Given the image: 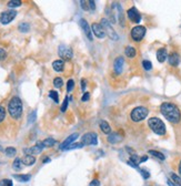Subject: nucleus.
Here are the masks:
<instances>
[{"label": "nucleus", "instance_id": "f257e3e1", "mask_svg": "<svg viewBox=\"0 0 181 186\" xmlns=\"http://www.w3.org/2000/svg\"><path fill=\"white\" fill-rule=\"evenodd\" d=\"M160 111L162 115L166 117L167 120L171 123H179L181 120V113L180 110L178 109L177 105H174L173 103L170 102H165L161 104L160 107Z\"/></svg>", "mask_w": 181, "mask_h": 186}, {"label": "nucleus", "instance_id": "f03ea898", "mask_svg": "<svg viewBox=\"0 0 181 186\" xmlns=\"http://www.w3.org/2000/svg\"><path fill=\"white\" fill-rule=\"evenodd\" d=\"M8 112L10 116L15 120L20 119L22 114V102L18 96H14L11 100L9 101L8 104Z\"/></svg>", "mask_w": 181, "mask_h": 186}, {"label": "nucleus", "instance_id": "7ed1b4c3", "mask_svg": "<svg viewBox=\"0 0 181 186\" xmlns=\"http://www.w3.org/2000/svg\"><path fill=\"white\" fill-rule=\"evenodd\" d=\"M148 125L152 130V132L156 133L157 135H165L166 134V125L158 117H150L148 120Z\"/></svg>", "mask_w": 181, "mask_h": 186}, {"label": "nucleus", "instance_id": "20e7f679", "mask_svg": "<svg viewBox=\"0 0 181 186\" xmlns=\"http://www.w3.org/2000/svg\"><path fill=\"white\" fill-rule=\"evenodd\" d=\"M148 109L145 107H137L131 111L130 117L133 122H141L143 121L145 117L148 116Z\"/></svg>", "mask_w": 181, "mask_h": 186}, {"label": "nucleus", "instance_id": "39448f33", "mask_svg": "<svg viewBox=\"0 0 181 186\" xmlns=\"http://www.w3.org/2000/svg\"><path fill=\"white\" fill-rule=\"evenodd\" d=\"M101 26L106 35H108V37L111 39V40H118L119 39V36L117 35V32L112 29L111 27V22L109 21L108 19H101Z\"/></svg>", "mask_w": 181, "mask_h": 186}, {"label": "nucleus", "instance_id": "423d86ee", "mask_svg": "<svg viewBox=\"0 0 181 186\" xmlns=\"http://www.w3.org/2000/svg\"><path fill=\"white\" fill-rule=\"evenodd\" d=\"M58 54H59V57L61 58L62 61H69V60H71V58H72V56H73L71 48L68 47V45H65V44L59 45Z\"/></svg>", "mask_w": 181, "mask_h": 186}, {"label": "nucleus", "instance_id": "0eeeda50", "mask_svg": "<svg viewBox=\"0 0 181 186\" xmlns=\"http://www.w3.org/2000/svg\"><path fill=\"white\" fill-rule=\"evenodd\" d=\"M145 35V28L143 26H136L131 30V38L133 41H141Z\"/></svg>", "mask_w": 181, "mask_h": 186}, {"label": "nucleus", "instance_id": "6e6552de", "mask_svg": "<svg viewBox=\"0 0 181 186\" xmlns=\"http://www.w3.org/2000/svg\"><path fill=\"white\" fill-rule=\"evenodd\" d=\"M17 16V11L16 10H7V11H3L2 14H0V23L2 24H8L12 21Z\"/></svg>", "mask_w": 181, "mask_h": 186}, {"label": "nucleus", "instance_id": "1a4fd4ad", "mask_svg": "<svg viewBox=\"0 0 181 186\" xmlns=\"http://www.w3.org/2000/svg\"><path fill=\"white\" fill-rule=\"evenodd\" d=\"M81 143L83 145H97L98 144V136L94 132L86 133L81 137Z\"/></svg>", "mask_w": 181, "mask_h": 186}, {"label": "nucleus", "instance_id": "9d476101", "mask_svg": "<svg viewBox=\"0 0 181 186\" xmlns=\"http://www.w3.org/2000/svg\"><path fill=\"white\" fill-rule=\"evenodd\" d=\"M44 149V144L42 142H38V143L35 145V146H32V147H29V149H25L23 152L27 154V155H37V154H39V153H41V151Z\"/></svg>", "mask_w": 181, "mask_h": 186}, {"label": "nucleus", "instance_id": "9b49d317", "mask_svg": "<svg viewBox=\"0 0 181 186\" xmlns=\"http://www.w3.org/2000/svg\"><path fill=\"white\" fill-rule=\"evenodd\" d=\"M127 14H128V18H129L133 23H139L140 20H141V16H140L139 11H138L135 7L130 8V9L127 11Z\"/></svg>", "mask_w": 181, "mask_h": 186}, {"label": "nucleus", "instance_id": "f8f14e48", "mask_svg": "<svg viewBox=\"0 0 181 186\" xmlns=\"http://www.w3.org/2000/svg\"><path fill=\"white\" fill-rule=\"evenodd\" d=\"M91 31H92V35H94L99 39H103L106 37V32H105V30L102 28V26L99 24V23H94L91 26Z\"/></svg>", "mask_w": 181, "mask_h": 186}, {"label": "nucleus", "instance_id": "ddd939ff", "mask_svg": "<svg viewBox=\"0 0 181 186\" xmlns=\"http://www.w3.org/2000/svg\"><path fill=\"white\" fill-rule=\"evenodd\" d=\"M80 27H81V29H82L83 33L86 35V37H87L90 41H92V31H91V28L89 27L87 20L81 19V20H80Z\"/></svg>", "mask_w": 181, "mask_h": 186}, {"label": "nucleus", "instance_id": "4468645a", "mask_svg": "<svg viewBox=\"0 0 181 186\" xmlns=\"http://www.w3.org/2000/svg\"><path fill=\"white\" fill-rule=\"evenodd\" d=\"M78 136H79L78 135V133H73V134H71L70 136H68L65 141L60 144L59 149H60V150H66L68 146H70V145H71L76 140H77V137H78Z\"/></svg>", "mask_w": 181, "mask_h": 186}, {"label": "nucleus", "instance_id": "2eb2a0df", "mask_svg": "<svg viewBox=\"0 0 181 186\" xmlns=\"http://www.w3.org/2000/svg\"><path fill=\"white\" fill-rule=\"evenodd\" d=\"M123 65H124V59L122 57H118L113 62V70L116 72V74H121Z\"/></svg>", "mask_w": 181, "mask_h": 186}, {"label": "nucleus", "instance_id": "dca6fc26", "mask_svg": "<svg viewBox=\"0 0 181 186\" xmlns=\"http://www.w3.org/2000/svg\"><path fill=\"white\" fill-rule=\"evenodd\" d=\"M122 141V136L120 135L119 133H117V132H112V133H110L108 136V142L110 144H117L119 143V142H121Z\"/></svg>", "mask_w": 181, "mask_h": 186}, {"label": "nucleus", "instance_id": "f3484780", "mask_svg": "<svg viewBox=\"0 0 181 186\" xmlns=\"http://www.w3.org/2000/svg\"><path fill=\"white\" fill-rule=\"evenodd\" d=\"M168 60H169V64L170 65L177 67V65L179 64V62H180V57H179V54H178L177 52H172V53L168 57Z\"/></svg>", "mask_w": 181, "mask_h": 186}, {"label": "nucleus", "instance_id": "a211bd4d", "mask_svg": "<svg viewBox=\"0 0 181 186\" xmlns=\"http://www.w3.org/2000/svg\"><path fill=\"white\" fill-rule=\"evenodd\" d=\"M167 58H168V52H167L165 48H161V49L157 51V59H158V61L160 63H163L167 60Z\"/></svg>", "mask_w": 181, "mask_h": 186}, {"label": "nucleus", "instance_id": "6ab92c4d", "mask_svg": "<svg viewBox=\"0 0 181 186\" xmlns=\"http://www.w3.org/2000/svg\"><path fill=\"white\" fill-rule=\"evenodd\" d=\"M52 69L56 72H61L65 69V62L62 60H56L52 62Z\"/></svg>", "mask_w": 181, "mask_h": 186}, {"label": "nucleus", "instance_id": "aec40b11", "mask_svg": "<svg viewBox=\"0 0 181 186\" xmlns=\"http://www.w3.org/2000/svg\"><path fill=\"white\" fill-rule=\"evenodd\" d=\"M99 128H100V130H101L105 134H110V133H111V126L109 125L108 122L105 121V120H101V121H100V123H99Z\"/></svg>", "mask_w": 181, "mask_h": 186}, {"label": "nucleus", "instance_id": "412c9836", "mask_svg": "<svg viewBox=\"0 0 181 186\" xmlns=\"http://www.w3.org/2000/svg\"><path fill=\"white\" fill-rule=\"evenodd\" d=\"M35 162H36V157L32 156V155H26L25 157L22 158V163L25 165H27V166L33 165L35 164Z\"/></svg>", "mask_w": 181, "mask_h": 186}, {"label": "nucleus", "instance_id": "4be33fe9", "mask_svg": "<svg viewBox=\"0 0 181 186\" xmlns=\"http://www.w3.org/2000/svg\"><path fill=\"white\" fill-rule=\"evenodd\" d=\"M14 177H15L17 181L21 182V183H27V182H29L30 179H31L30 175H23V174H20V175L16 174V175H14Z\"/></svg>", "mask_w": 181, "mask_h": 186}, {"label": "nucleus", "instance_id": "5701e85b", "mask_svg": "<svg viewBox=\"0 0 181 186\" xmlns=\"http://www.w3.org/2000/svg\"><path fill=\"white\" fill-rule=\"evenodd\" d=\"M124 53H126V56L128 58H135L136 57V49H135L133 47L128 45V47L126 48V50H124Z\"/></svg>", "mask_w": 181, "mask_h": 186}, {"label": "nucleus", "instance_id": "b1692460", "mask_svg": "<svg viewBox=\"0 0 181 186\" xmlns=\"http://www.w3.org/2000/svg\"><path fill=\"white\" fill-rule=\"evenodd\" d=\"M22 164H23V163H22V160L17 157L15 161H14V163H12V167H14L15 171H21Z\"/></svg>", "mask_w": 181, "mask_h": 186}, {"label": "nucleus", "instance_id": "393cba45", "mask_svg": "<svg viewBox=\"0 0 181 186\" xmlns=\"http://www.w3.org/2000/svg\"><path fill=\"white\" fill-rule=\"evenodd\" d=\"M149 154L150 155H153L154 157L159 158V160H161V161H165V158H166V156L161 153V152H158V151H154V150H150L149 151Z\"/></svg>", "mask_w": 181, "mask_h": 186}, {"label": "nucleus", "instance_id": "a878e982", "mask_svg": "<svg viewBox=\"0 0 181 186\" xmlns=\"http://www.w3.org/2000/svg\"><path fill=\"white\" fill-rule=\"evenodd\" d=\"M42 144H44V147H50V146H53L56 144V140H53L52 137H48L42 141Z\"/></svg>", "mask_w": 181, "mask_h": 186}, {"label": "nucleus", "instance_id": "bb28decb", "mask_svg": "<svg viewBox=\"0 0 181 186\" xmlns=\"http://www.w3.org/2000/svg\"><path fill=\"white\" fill-rule=\"evenodd\" d=\"M18 29H19V31L20 32H28L30 30V26L29 23H27V22H21L20 24H19V27H18Z\"/></svg>", "mask_w": 181, "mask_h": 186}, {"label": "nucleus", "instance_id": "cd10ccee", "mask_svg": "<svg viewBox=\"0 0 181 186\" xmlns=\"http://www.w3.org/2000/svg\"><path fill=\"white\" fill-rule=\"evenodd\" d=\"M5 153H6V155H7V156L12 157V156H15L16 154H17V150H16L15 147L9 146V147H7V149L5 150Z\"/></svg>", "mask_w": 181, "mask_h": 186}, {"label": "nucleus", "instance_id": "c85d7f7f", "mask_svg": "<svg viewBox=\"0 0 181 186\" xmlns=\"http://www.w3.org/2000/svg\"><path fill=\"white\" fill-rule=\"evenodd\" d=\"M9 8H16V7H19V6H21V1H19V0H11V1H9L7 5Z\"/></svg>", "mask_w": 181, "mask_h": 186}, {"label": "nucleus", "instance_id": "c756f323", "mask_svg": "<svg viewBox=\"0 0 181 186\" xmlns=\"http://www.w3.org/2000/svg\"><path fill=\"white\" fill-rule=\"evenodd\" d=\"M49 98L52 99L56 103H59V95L56 91H50V92H49Z\"/></svg>", "mask_w": 181, "mask_h": 186}, {"label": "nucleus", "instance_id": "7c9ffc66", "mask_svg": "<svg viewBox=\"0 0 181 186\" xmlns=\"http://www.w3.org/2000/svg\"><path fill=\"white\" fill-rule=\"evenodd\" d=\"M53 86H55V88H57V89L61 88V86H64V81H62V79H61V78H56V79L53 80Z\"/></svg>", "mask_w": 181, "mask_h": 186}, {"label": "nucleus", "instance_id": "2f4dec72", "mask_svg": "<svg viewBox=\"0 0 181 186\" xmlns=\"http://www.w3.org/2000/svg\"><path fill=\"white\" fill-rule=\"evenodd\" d=\"M171 181H172L173 183H176V184H178V185H181V177L180 176H178L177 174H174V173L171 174Z\"/></svg>", "mask_w": 181, "mask_h": 186}, {"label": "nucleus", "instance_id": "473e14b6", "mask_svg": "<svg viewBox=\"0 0 181 186\" xmlns=\"http://www.w3.org/2000/svg\"><path fill=\"white\" fill-rule=\"evenodd\" d=\"M142 67H143V69L145 70H151L152 69V63L150 62V61H148V60H143L142 61Z\"/></svg>", "mask_w": 181, "mask_h": 186}, {"label": "nucleus", "instance_id": "72a5a7b5", "mask_svg": "<svg viewBox=\"0 0 181 186\" xmlns=\"http://www.w3.org/2000/svg\"><path fill=\"white\" fill-rule=\"evenodd\" d=\"M82 146H83V144L81 143V142H80V143H72L70 146H68L66 150L69 151V150H74V149H81Z\"/></svg>", "mask_w": 181, "mask_h": 186}, {"label": "nucleus", "instance_id": "f704fd0d", "mask_svg": "<svg viewBox=\"0 0 181 186\" xmlns=\"http://www.w3.org/2000/svg\"><path fill=\"white\" fill-rule=\"evenodd\" d=\"M36 119H37V112H36V110H33V111L29 114L28 122H29V123H33V122L36 121Z\"/></svg>", "mask_w": 181, "mask_h": 186}, {"label": "nucleus", "instance_id": "c9c22d12", "mask_svg": "<svg viewBox=\"0 0 181 186\" xmlns=\"http://www.w3.org/2000/svg\"><path fill=\"white\" fill-rule=\"evenodd\" d=\"M74 86V81L72 79H70L68 82H67V92H71Z\"/></svg>", "mask_w": 181, "mask_h": 186}, {"label": "nucleus", "instance_id": "e433bc0d", "mask_svg": "<svg viewBox=\"0 0 181 186\" xmlns=\"http://www.w3.org/2000/svg\"><path fill=\"white\" fill-rule=\"evenodd\" d=\"M5 119H6V109L2 105H0V123L3 121Z\"/></svg>", "mask_w": 181, "mask_h": 186}, {"label": "nucleus", "instance_id": "4c0bfd02", "mask_svg": "<svg viewBox=\"0 0 181 186\" xmlns=\"http://www.w3.org/2000/svg\"><path fill=\"white\" fill-rule=\"evenodd\" d=\"M68 103H69V98L68 96H66L65 100H64V103H62V105H61V112H66V110H67V107H68Z\"/></svg>", "mask_w": 181, "mask_h": 186}, {"label": "nucleus", "instance_id": "58836bf2", "mask_svg": "<svg viewBox=\"0 0 181 186\" xmlns=\"http://www.w3.org/2000/svg\"><path fill=\"white\" fill-rule=\"evenodd\" d=\"M0 186H12V182L10 179H1Z\"/></svg>", "mask_w": 181, "mask_h": 186}, {"label": "nucleus", "instance_id": "ea45409f", "mask_svg": "<svg viewBox=\"0 0 181 186\" xmlns=\"http://www.w3.org/2000/svg\"><path fill=\"white\" fill-rule=\"evenodd\" d=\"M130 161H132L135 164H140V158H139V156H137L136 154H132L130 156Z\"/></svg>", "mask_w": 181, "mask_h": 186}, {"label": "nucleus", "instance_id": "a19ab883", "mask_svg": "<svg viewBox=\"0 0 181 186\" xmlns=\"http://www.w3.org/2000/svg\"><path fill=\"white\" fill-rule=\"evenodd\" d=\"M7 58V52L5 49H2V48H0V61H2V60H5Z\"/></svg>", "mask_w": 181, "mask_h": 186}, {"label": "nucleus", "instance_id": "79ce46f5", "mask_svg": "<svg viewBox=\"0 0 181 186\" xmlns=\"http://www.w3.org/2000/svg\"><path fill=\"white\" fill-rule=\"evenodd\" d=\"M89 99H90V93L85 92L83 93V95H82V98H81V101H82V102H87Z\"/></svg>", "mask_w": 181, "mask_h": 186}, {"label": "nucleus", "instance_id": "37998d69", "mask_svg": "<svg viewBox=\"0 0 181 186\" xmlns=\"http://www.w3.org/2000/svg\"><path fill=\"white\" fill-rule=\"evenodd\" d=\"M140 172H141V175L143 176V179H148L149 177H150V174L147 172L145 170H140Z\"/></svg>", "mask_w": 181, "mask_h": 186}, {"label": "nucleus", "instance_id": "c03bdc74", "mask_svg": "<svg viewBox=\"0 0 181 186\" xmlns=\"http://www.w3.org/2000/svg\"><path fill=\"white\" fill-rule=\"evenodd\" d=\"M80 3H81V8H82L83 10H89V9H90L88 2H86V1H80Z\"/></svg>", "mask_w": 181, "mask_h": 186}, {"label": "nucleus", "instance_id": "a18cd8bd", "mask_svg": "<svg viewBox=\"0 0 181 186\" xmlns=\"http://www.w3.org/2000/svg\"><path fill=\"white\" fill-rule=\"evenodd\" d=\"M89 186H100V182L98 179H94L90 182V185Z\"/></svg>", "mask_w": 181, "mask_h": 186}, {"label": "nucleus", "instance_id": "49530a36", "mask_svg": "<svg viewBox=\"0 0 181 186\" xmlns=\"http://www.w3.org/2000/svg\"><path fill=\"white\" fill-rule=\"evenodd\" d=\"M88 3H89V8H90L91 10H94V9H96V2H94V1L90 0V1H88Z\"/></svg>", "mask_w": 181, "mask_h": 186}, {"label": "nucleus", "instance_id": "de8ad7c7", "mask_svg": "<svg viewBox=\"0 0 181 186\" xmlns=\"http://www.w3.org/2000/svg\"><path fill=\"white\" fill-rule=\"evenodd\" d=\"M86 86H87V82H86V80L82 79L81 80V90L85 92V90H86Z\"/></svg>", "mask_w": 181, "mask_h": 186}, {"label": "nucleus", "instance_id": "09e8293b", "mask_svg": "<svg viewBox=\"0 0 181 186\" xmlns=\"http://www.w3.org/2000/svg\"><path fill=\"white\" fill-rule=\"evenodd\" d=\"M167 183H168V185H169V186H181V185H178V184L173 183L171 179H168V181H167Z\"/></svg>", "mask_w": 181, "mask_h": 186}, {"label": "nucleus", "instance_id": "8fccbe9b", "mask_svg": "<svg viewBox=\"0 0 181 186\" xmlns=\"http://www.w3.org/2000/svg\"><path fill=\"white\" fill-rule=\"evenodd\" d=\"M127 163L130 165V166H132V167H136V168H138V165H137V164H135V163H133L132 161H130V160H129V161H128Z\"/></svg>", "mask_w": 181, "mask_h": 186}, {"label": "nucleus", "instance_id": "3c124183", "mask_svg": "<svg viewBox=\"0 0 181 186\" xmlns=\"http://www.w3.org/2000/svg\"><path fill=\"white\" fill-rule=\"evenodd\" d=\"M147 160H148V157H147V156H143V157H141V158H140V163H142V162H145Z\"/></svg>", "mask_w": 181, "mask_h": 186}, {"label": "nucleus", "instance_id": "603ef678", "mask_svg": "<svg viewBox=\"0 0 181 186\" xmlns=\"http://www.w3.org/2000/svg\"><path fill=\"white\" fill-rule=\"evenodd\" d=\"M47 162H50V158L49 157H47V158H44V163H47Z\"/></svg>", "mask_w": 181, "mask_h": 186}, {"label": "nucleus", "instance_id": "864d4df0", "mask_svg": "<svg viewBox=\"0 0 181 186\" xmlns=\"http://www.w3.org/2000/svg\"><path fill=\"white\" fill-rule=\"evenodd\" d=\"M179 174H180L181 176V161H180V164H179Z\"/></svg>", "mask_w": 181, "mask_h": 186}]
</instances>
